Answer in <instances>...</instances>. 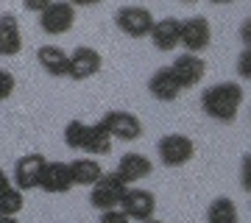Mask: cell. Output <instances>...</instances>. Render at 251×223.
I'll list each match as a JSON object with an SVG mask.
<instances>
[{"label": "cell", "instance_id": "6da1fadb", "mask_svg": "<svg viewBox=\"0 0 251 223\" xmlns=\"http://www.w3.org/2000/svg\"><path fill=\"white\" fill-rule=\"evenodd\" d=\"M246 100V89L240 81H221L201 92V109L206 117L218 123H234L240 115V106Z\"/></svg>", "mask_w": 251, "mask_h": 223}, {"label": "cell", "instance_id": "7a4b0ae2", "mask_svg": "<svg viewBox=\"0 0 251 223\" xmlns=\"http://www.w3.org/2000/svg\"><path fill=\"white\" fill-rule=\"evenodd\" d=\"M103 125V131L112 137V143H134L143 137V120L134 115V112H126V109H112L98 120Z\"/></svg>", "mask_w": 251, "mask_h": 223}, {"label": "cell", "instance_id": "3957f363", "mask_svg": "<svg viewBox=\"0 0 251 223\" xmlns=\"http://www.w3.org/2000/svg\"><path fill=\"white\" fill-rule=\"evenodd\" d=\"M156 153H159V162L165 168H184L193 156H196V143L190 140L187 134H165L156 143Z\"/></svg>", "mask_w": 251, "mask_h": 223}, {"label": "cell", "instance_id": "277c9868", "mask_svg": "<svg viewBox=\"0 0 251 223\" xmlns=\"http://www.w3.org/2000/svg\"><path fill=\"white\" fill-rule=\"evenodd\" d=\"M36 23L48 36H64L75 25V6L64 3V0H53L45 3V9L36 14Z\"/></svg>", "mask_w": 251, "mask_h": 223}, {"label": "cell", "instance_id": "5b68a950", "mask_svg": "<svg viewBox=\"0 0 251 223\" xmlns=\"http://www.w3.org/2000/svg\"><path fill=\"white\" fill-rule=\"evenodd\" d=\"M153 23L156 20H153L151 9H145V6H120L115 11V25L131 39H145L151 34Z\"/></svg>", "mask_w": 251, "mask_h": 223}, {"label": "cell", "instance_id": "8992f818", "mask_svg": "<svg viewBox=\"0 0 251 223\" xmlns=\"http://www.w3.org/2000/svg\"><path fill=\"white\" fill-rule=\"evenodd\" d=\"M179 45H184V53H193V56L206 50L212 45V25H209V20L201 17V14H193V17L181 20Z\"/></svg>", "mask_w": 251, "mask_h": 223}, {"label": "cell", "instance_id": "52a82bcc", "mask_svg": "<svg viewBox=\"0 0 251 223\" xmlns=\"http://www.w3.org/2000/svg\"><path fill=\"white\" fill-rule=\"evenodd\" d=\"M126 184L120 178L115 176V170L112 173H103V176L95 181L90 187V204L98 209V212H109V209H117L120 201H123V193H126Z\"/></svg>", "mask_w": 251, "mask_h": 223}, {"label": "cell", "instance_id": "ba28073f", "mask_svg": "<svg viewBox=\"0 0 251 223\" xmlns=\"http://www.w3.org/2000/svg\"><path fill=\"white\" fill-rule=\"evenodd\" d=\"M117 209H120L128 221L145 223V221H151L153 212H156V196L145 187H128L123 193V201H120Z\"/></svg>", "mask_w": 251, "mask_h": 223}, {"label": "cell", "instance_id": "9c48e42d", "mask_svg": "<svg viewBox=\"0 0 251 223\" xmlns=\"http://www.w3.org/2000/svg\"><path fill=\"white\" fill-rule=\"evenodd\" d=\"M45 156L42 153H25V156H20L14 162V187L25 196L31 190H39V178H42V170H45Z\"/></svg>", "mask_w": 251, "mask_h": 223}, {"label": "cell", "instance_id": "30bf717a", "mask_svg": "<svg viewBox=\"0 0 251 223\" xmlns=\"http://www.w3.org/2000/svg\"><path fill=\"white\" fill-rule=\"evenodd\" d=\"M67 62H70V67H67V78L87 81V78H92V75H98L100 73V67H103V56H100L95 48H90V45H78L73 53H67Z\"/></svg>", "mask_w": 251, "mask_h": 223}, {"label": "cell", "instance_id": "8fae6325", "mask_svg": "<svg viewBox=\"0 0 251 223\" xmlns=\"http://www.w3.org/2000/svg\"><path fill=\"white\" fill-rule=\"evenodd\" d=\"M171 73H173V78L179 81L181 92H184V89H193V87H198V84L204 81V75H206V62L201 59V56L181 53L179 59L171 64Z\"/></svg>", "mask_w": 251, "mask_h": 223}, {"label": "cell", "instance_id": "7c38bea8", "mask_svg": "<svg viewBox=\"0 0 251 223\" xmlns=\"http://www.w3.org/2000/svg\"><path fill=\"white\" fill-rule=\"evenodd\" d=\"M153 173V162L148 159V156H143V153H123L120 156V162H117L115 168V176L123 181L126 187H134L137 181H143V178H148Z\"/></svg>", "mask_w": 251, "mask_h": 223}, {"label": "cell", "instance_id": "4fadbf2b", "mask_svg": "<svg viewBox=\"0 0 251 223\" xmlns=\"http://www.w3.org/2000/svg\"><path fill=\"white\" fill-rule=\"evenodd\" d=\"M39 190L50 193V196H64L73 190V178H70V168L67 162H45L42 178H39Z\"/></svg>", "mask_w": 251, "mask_h": 223}, {"label": "cell", "instance_id": "5bb4252c", "mask_svg": "<svg viewBox=\"0 0 251 223\" xmlns=\"http://www.w3.org/2000/svg\"><path fill=\"white\" fill-rule=\"evenodd\" d=\"M148 92H151V98L159 100V103H173V100L181 95V87H179V81L173 78L171 67H159V70H153L151 78H148Z\"/></svg>", "mask_w": 251, "mask_h": 223}, {"label": "cell", "instance_id": "9a60e30c", "mask_svg": "<svg viewBox=\"0 0 251 223\" xmlns=\"http://www.w3.org/2000/svg\"><path fill=\"white\" fill-rule=\"evenodd\" d=\"M179 31H181V20L179 17H162L153 23L151 28V42L156 50L168 53V50H176L179 48Z\"/></svg>", "mask_w": 251, "mask_h": 223}, {"label": "cell", "instance_id": "2e32d148", "mask_svg": "<svg viewBox=\"0 0 251 223\" xmlns=\"http://www.w3.org/2000/svg\"><path fill=\"white\" fill-rule=\"evenodd\" d=\"M23 50V31L14 14H0V56L11 59Z\"/></svg>", "mask_w": 251, "mask_h": 223}, {"label": "cell", "instance_id": "e0dca14e", "mask_svg": "<svg viewBox=\"0 0 251 223\" xmlns=\"http://www.w3.org/2000/svg\"><path fill=\"white\" fill-rule=\"evenodd\" d=\"M67 168H70L73 187H75V184H78V187H92V184L106 173L103 165H100L98 159H92V156H78V159L67 162Z\"/></svg>", "mask_w": 251, "mask_h": 223}, {"label": "cell", "instance_id": "ac0fdd59", "mask_svg": "<svg viewBox=\"0 0 251 223\" xmlns=\"http://www.w3.org/2000/svg\"><path fill=\"white\" fill-rule=\"evenodd\" d=\"M36 62L39 67L50 75V78H67V53H64L59 45H42L39 50H36Z\"/></svg>", "mask_w": 251, "mask_h": 223}, {"label": "cell", "instance_id": "d6986e66", "mask_svg": "<svg viewBox=\"0 0 251 223\" xmlns=\"http://www.w3.org/2000/svg\"><path fill=\"white\" fill-rule=\"evenodd\" d=\"M206 223H240V212L232 198H212L206 206Z\"/></svg>", "mask_w": 251, "mask_h": 223}, {"label": "cell", "instance_id": "ffe728a7", "mask_svg": "<svg viewBox=\"0 0 251 223\" xmlns=\"http://www.w3.org/2000/svg\"><path fill=\"white\" fill-rule=\"evenodd\" d=\"M84 153H92V159H95V156H103V153H112V137L103 131L100 123H90V134H87Z\"/></svg>", "mask_w": 251, "mask_h": 223}, {"label": "cell", "instance_id": "44dd1931", "mask_svg": "<svg viewBox=\"0 0 251 223\" xmlns=\"http://www.w3.org/2000/svg\"><path fill=\"white\" fill-rule=\"evenodd\" d=\"M23 206H25V196L14 184H9L0 193V218H17L23 212Z\"/></svg>", "mask_w": 251, "mask_h": 223}, {"label": "cell", "instance_id": "7402d4cb", "mask_svg": "<svg viewBox=\"0 0 251 223\" xmlns=\"http://www.w3.org/2000/svg\"><path fill=\"white\" fill-rule=\"evenodd\" d=\"M87 134H90V123H84V120H70V123L64 125V145H67L70 151H84Z\"/></svg>", "mask_w": 251, "mask_h": 223}, {"label": "cell", "instance_id": "603a6c76", "mask_svg": "<svg viewBox=\"0 0 251 223\" xmlns=\"http://www.w3.org/2000/svg\"><path fill=\"white\" fill-rule=\"evenodd\" d=\"M14 87H17V78L9 70H0V100H9L14 95Z\"/></svg>", "mask_w": 251, "mask_h": 223}, {"label": "cell", "instance_id": "cb8c5ba5", "mask_svg": "<svg viewBox=\"0 0 251 223\" xmlns=\"http://www.w3.org/2000/svg\"><path fill=\"white\" fill-rule=\"evenodd\" d=\"M237 75L243 81L251 78V48H243V53L237 56Z\"/></svg>", "mask_w": 251, "mask_h": 223}, {"label": "cell", "instance_id": "d4e9b609", "mask_svg": "<svg viewBox=\"0 0 251 223\" xmlns=\"http://www.w3.org/2000/svg\"><path fill=\"white\" fill-rule=\"evenodd\" d=\"M98 223H131V221H128L120 209H109V212H100V221Z\"/></svg>", "mask_w": 251, "mask_h": 223}, {"label": "cell", "instance_id": "484cf974", "mask_svg": "<svg viewBox=\"0 0 251 223\" xmlns=\"http://www.w3.org/2000/svg\"><path fill=\"white\" fill-rule=\"evenodd\" d=\"M240 36H243V48H251V17H249V20H243Z\"/></svg>", "mask_w": 251, "mask_h": 223}, {"label": "cell", "instance_id": "4316f807", "mask_svg": "<svg viewBox=\"0 0 251 223\" xmlns=\"http://www.w3.org/2000/svg\"><path fill=\"white\" fill-rule=\"evenodd\" d=\"M240 181H243V190H249V156L243 159V170H240Z\"/></svg>", "mask_w": 251, "mask_h": 223}, {"label": "cell", "instance_id": "83f0119b", "mask_svg": "<svg viewBox=\"0 0 251 223\" xmlns=\"http://www.w3.org/2000/svg\"><path fill=\"white\" fill-rule=\"evenodd\" d=\"M9 184H11V178H9V176H6V170L0 168V193H3V190L9 187Z\"/></svg>", "mask_w": 251, "mask_h": 223}, {"label": "cell", "instance_id": "f1b7e54d", "mask_svg": "<svg viewBox=\"0 0 251 223\" xmlns=\"http://www.w3.org/2000/svg\"><path fill=\"white\" fill-rule=\"evenodd\" d=\"M42 9H45V3H25V11H34V14H39Z\"/></svg>", "mask_w": 251, "mask_h": 223}, {"label": "cell", "instance_id": "f546056e", "mask_svg": "<svg viewBox=\"0 0 251 223\" xmlns=\"http://www.w3.org/2000/svg\"><path fill=\"white\" fill-rule=\"evenodd\" d=\"M0 223H20L17 218H0Z\"/></svg>", "mask_w": 251, "mask_h": 223}, {"label": "cell", "instance_id": "4dcf8cb0", "mask_svg": "<svg viewBox=\"0 0 251 223\" xmlns=\"http://www.w3.org/2000/svg\"><path fill=\"white\" fill-rule=\"evenodd\" d=\"M145 223H165V221H156V218H151V221H145Z\"/></svg>", "mask_w": 251, "mask_h": 223}]
</instances>
